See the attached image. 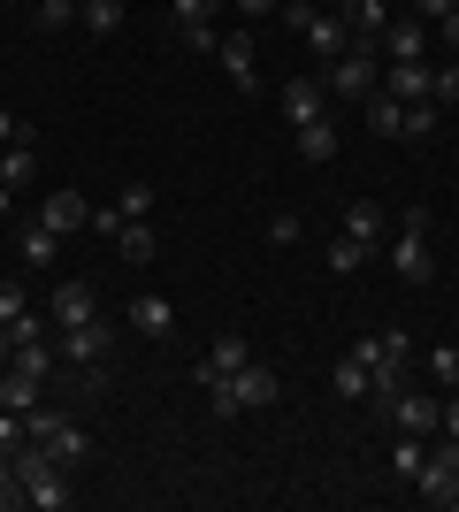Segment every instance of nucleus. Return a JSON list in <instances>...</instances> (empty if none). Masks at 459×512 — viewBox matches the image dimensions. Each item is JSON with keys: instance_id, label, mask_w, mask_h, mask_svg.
<instances>
[{"instance_id": "1", "label": "nucleus", "mask_w": 459, "mask_h": 512, "mask_svg": "<svg viewBox=\"0 0 459 512\" xmlns=\"http://www.w3.org/2000/svg\"><path fill=\"white\" fill-rule=\"evenodd\" d=\"M16 482H23V505H31V512H62L69 505V467H54L31 436L16 444Z\"/></svg>"}, {"instance_id": "2", "label": "nucleus", "mask_w": 459, "mask_h": 512, "mask_svg": "<svg viewBox=\"0 0 459 512\" xmlns=\"http://www.w3.org/2000/svg\"><path fill=\"white\" fill-rule=\"evenodd\" d=\"M276 390H284V383H276V367L245 360L238 375H230V383H215V390H207V406H215L222 421H230V413H268V406H276Z\"/></svg>"}, {"instance_id": "3", "label": "nucleus", "mask_w": 459, "mask_h": 512, "mask_svg": "<svg viewBox=\"0 0 459 512\" xmlns=\"http://www.w3.org/2000/svg\"><path fill=\"white\" fill-rule=\"evenodd\" d=\"M375 54H383V46H375V39H352L345 54H337V62L322 69V85L337 92V100H368V92L383 85V69H375Z\"/></svg>"}, {"instance_id": "4", "label": "nucleus", "mask_w": 459, "mask_h": 512, "mask_svg": "<svg viewBox=\"0 0 459 512\" xmlns=\"http://www.w3.org/2000/svg\"><path fill=\"white\" fill-rule=\"evenodd\" d=\"M23 428H31V444H39L54 467H77V459L92 451V436L77 421H62V413H23Z\"/></svg>"}, {"instance_id": "5", "label": "nucleus", "mask_w": 459, "mask_h": 512, "mask_svg": "<svg viewBox=\"0 0 459 512\" xmlns=\"http://www.w3.org/2000/svg\"><path fill=\"white\" fill-rule=\"evenodd\" d=\"M299 39H306V54H314V62H337V54L352 46V23L337 16V0H329V8H306Z\"/></svg>"}, {"instance_id": "6", "label": "nucleus", "mask_w": 459, "mask_h": 512, "mask_svg": "<svg viewBox=\"0 0 459 512\" xmlns=\"http://www.w3.org/2000/svg\"><path fill=\"white\" fill-rule=\"evenodd\" d=\"M54 360H69V367H100V360H108V321L92 314V321H77V329H54Z\"/></svg>"}, {"instance_id": "7", "label": "nucleus", "mask_w": 459, "mask_h": 512, "mask_svg": "<svg viewBox=\"0 0 459 512\" xmlns=\"http://www.w3.org/2000/svg\"><path fill=\"white\" fill-rule=\"evenodd\" d=\"M437 413H444V398H429V390H398L391 406H383V421L406 428V436H437Z\"/></svg>"}, {"instance_id": "8", "label": "nucleus", "mask_w": 459, "mask_h": 512, "mask_svg": "<svg viewBox=\"0 0 459 512\" xmlns=\"http://www.w3.org/2000/svg\"><path fill=\"white\" fill-rule=\"evenodd\" d=\"M414 497H421V505H437V512H452V505H459V467L429 451V459H421V474H414Z\"/></svg>"}, {"instance_id": "9", "label": "nucleus", "mask_w": 459, "mask_h": 512, "mask_svg": "<svg viewBox=\"0 0 459 512\" xmlns=\"http://www.w3.org/2000/svg\"><path fill=\"white\" fill-rule=\"evenodd\" d=\"M375 46H383L391 62H429V23H421V16H391Z\"/></svg>"}, {"instance_id": "10", "label": "nucleus", "mask_w": 459, "mask_h": 512, "mask_svg": "<svg viewBox=\"0 0 459 512\" xmlns=\"http://www.w3.org/2000/svg\"><path fill=\"white\" fill-rule=\"evenodd\" d=\"M100 314V299H92V283H54V299H46V329H77V321Z\"/></svg>"}, {"instance_id": "11", "label": "nucleus", "mask_w": 459, "mask_h": 512, "mask_svg": "<svg viewBox=\"0 0 459 512\" xmlns=\"http://www.w3.org/2000/svg\"><path fill=\"white\" fill-rule=\"evenodd\" d=\"M39 222H46L54 237H69V230H92V207H85V192H69V184H62V192H46Z\"/></svg>"}, {"instance_id": "12", "label": "nucleus", "mask_w": 459, "mask_h": 512, "mask_svg": "<svg viewBox=\"0 0 459 512\" xmlns=\"http://www.w3.org/2000/svg\"><path fill=\"white\" fill-rule=\"evenodd\" d=\"M322 107H329L322 77H291V85H284V123L291 130H299V123H322Z\"/></svg>"}, {"instance_id": "13", "label": "nucleus", "mask_w": 459, "mask_h": 512, "mask_svg": "<svg viewBox=\"0 0 459 512\" xmlns=\"http://www.w3.org/2000/svg\"><path fill=\"white\" fill-rule=\"evenodd\" d=\"M245 360H253V344H245V337H215V344H207V360H199V383H207V390L230 383Z\"/></svg>"}, {"instance_id": "14", "label": "nucleus", "mask_w": 459, "mask_h": 512, "mask_svg": "<svg viewBox=\"0 0 459 512\" xmlns=\"http://www.w3.org/2000/svg\"><path fill=\"white\" fill-rule=\"evenodd\" d=\"M215 62L230 69V85H238V92H253V77H261V62H253V31H222Z\"/></svg>"}, {"instance_id": "15", "label": "nucleus", "mask_w": 459, "mask_h": 512, "mask_svg": "<svg viewBox=\"0 0 459 512\" xmlns=\"http://www.w3.org/2000/svg\"><path fill=\"white\" fill-rule=\"evenodd\" d=\"M383 92L414 107V100H429V92H437V69H429V62H391V69H383Z\"/></svg>"}, {"instance_id": "16", "label": "nucleus", "mask_w": 459, "mask_h": 512, "mask_svg": "<svg viewBox=\"0 0 459 512\" xmlns=\"http://www.w3.org/2000/svg\"><path fill=\"white\" fill-rule=\"evenodd\" d=\"M391 268H398L406 283H429V268H437V260H429V245H421V214L406 222V230H398V245H391Z\"/></svg>"}, {"instance_id": "17", "label": "nucleus", "mask_w": 459, "mask_h": 512, "mask_svg": "<svg viewBox=\"0 0 459 512\" xmlns=\"http://www.w3.org/2000/svg\"><path fill=\"white\" fill-rule=\"evenodd\" d=\"M131 329H138V337H153V344H169L176 337V306L161 299V291H146V299H131Z\"/></svg>"}, {"instance_id": "18", "label": "nucleus", "mask_w": 459, "mask_h": 512, "mask_svg": "<svg viewBox=\"0 0 459 512\" xmlns=\"http://www.w3.org/2000/svg\"><path fill=\"white\" fill-rule=\"evenodd\" d=\"M360 123H368L375 138H406V100H391V92L375 85L368 100H360Z\"/></svg>"}, {"instance_id": "19", "label": "nucleus", "mask_w": 459, "mask_h": 512, "mask_svg": "<svg viewBox=\"0 0 459 512\" xmlns=\"http://www.w3.org/2000/svg\"><path fill=\"white\" fill-rule=\"evenodd\" d=\"M31 176H39V138H16V146H0V184H8V192H23Z\"/></svg>"}, {"instance_id": "20", "label": "nucleus", "mask_w": 459, "mask_h": 512, "mask_svg": "<svg viewBox=\"0 0 459 512\" xmlns=\"http://www.w3.org/2000/svg\"><path fill=\"white\" fill-rule=\"evenodd\" d=\"M337 16L352 23V39H383V23H391V0H337Z\"/></svg>"}, {"instance_id": "21", "label": "nucleus", "mask_w": 459, "mask_h": 512, "mask_svg": "<svg viewBox=\"0 0 459 512\" xmlns=\"http://www.w3.org/2000/svg\"><path fill=\"white\" fill-rule=\"evenodd\" d=\"M329 383H337V398H352V406H360V398H368V390H375V360H360V352H345Z\"/></svg>"}, {"instance_id": "22", "label": "nucleus", "mask_w": 459, "mask_h": 512, "mask_svg": "<svg viewBox=\"0 0 459 512\" xmlns=\"http://www.w3.org/2000/svg\"><path fill=\"white\" fill-rule=\"evenodd\" d=\"M291 138H299V161H314V169L337 161V123H329V115H322V123H299Z\"/></svg>"}, {"instance_id": "23", "label": "nucleus", "mask_w": 459, "mask_h": 512, "mask_svg": "<svg viewBox=\"0 0 459 512\" xmlns=\"http://www.w3.org/2000/svg\"><path fill=\"white\" fill-rule=\"evenodd\" d=\"M115 253H123V260H138V268H146V260L161 253V237H153V222H146V214H138V222H123V230H115Z\"/></svg>"}, {"instance_id": "24", "label": "nucleus", "mask_w": 459, "mask_h": 512, "mask_svg": "<svg viewBox=\"0 0 459 512\" xmlns=\"http://www.w3.org/2000/svg\"><path fill=\"white\" fill-rule=\"evenodd\" d=\"M0 406H8V413H39V375L8 367V375H0Z\"/></svg>"}, {"instance_id": "25", "label": "nucleus", "mask_w": 459, "mask_h": 512, "mask_svg": "<svg viewBox=\"0 0 459 512\" xmlns=\"http://www.w3.org/2000/svg\"><path fill=\"white\" fill-rule=\"evenodd\" d=\"M16 253H23V268H46V260L62 253V237L46 230V222H23V237H16Z\"/></svg>"}, {"instance_id": "26", "label": "nucleus", "mask_w": 459, "mask_h": 512, "mask_svg": "<svg viewBox=\"0 0 459 512\" xmlns=\"http://www.w3.org/2000/svg\"><path fill=\"white\" fill-rule=\"evenodd\" d=\"M77 23L92 39H108V31H123V0H77Z\"/></svg>"}, {"instance_id": "27", "label": "nucleus", "mask_w": 459, "mask_h": 512, "mask_svg": "<svg viewBox=\"0 0 459 512\" xmlns=\"http://www.w3.org/2000/svg\"><path fill=\"white\" fill-rule=\"evenodd\" d=\"M421 459H429V436H398V444H391V474H398V482H414Z\"/></svg>"}, {"instance_id": "28", "label": "nucleus", "mask_w": 459, "mask_h": 512, "mask_svg": "<svg viewBox=\"0 0 459 512\" xmlns=\"http://www.w3.org/2000/svg\"><path fill=\"white\" fill-rule=\"evenodd\" d=\"M345 237L375 245V237H383V207H375V199H352V214H345Z\"/></svg>"}, {"instance_id": "29", "label": "nucleus", "mask_w": 459, "mask_h": 512, "mask_svg": "<svg viewBox=\"0 0 459 512\" xmlns=\"http://www.w3.org/2000/svg\"><path fill=\"white\" fill-rule=\"evenodd\" d=\"M115 214H123V222L153 214V184H123V192H115Z\"/></svg>"}, {"instance_id": "30", "label": "nucleus", "mask_w": 459, "mask_h": 512, "mask_svg": "<svg viewBox=\"0 0 459 512\" xmlns=\"http://www.w3.org/2000/svg\"><path fill=\"white\" fill-rule=\"evenodd\" d=\"M368 253H375V245H360V237H337V245H329V268H337V276H352Z\"/></svg>"}, {"instance_id": "31", "label": "nucleus", "mask_w": 459, "mask_h": 512, "mask_svg": "<svg viewBox=\"0 0 459 512\" xmlns=\"http://www.w3.org/2000/svg\"><path fill=\"white\" fill-rule=\"evenodd\" d=\"M429 375H437L444 390H459V344H437V352H429Z\"/></svg>"}, {"instance_id": "32", "label": "nucleus", "mask_w": 459, "mask_h": 512, "mask_svg": "<svg viewBox=\"0 0 459 512\" xmlns=\"http://www.w3.org/2000/svg\"><path fill=\"white\" fill-rule=\"evenodd\" d=\"M176 39L192 46V54H215V46H222V31H215V23H176Z\"/></svg>"}, {"instance_id": "33", "label": "nucleus", "mask_w": 459, "mask_h": 512, "mask_svg": "<svg viewBox=\"0 0 459 512\" xmlns=\"http://www.w3.org/2000/svg\"><path fill=\"white\" fill-rule=\"evenodd\" d=\"M169 8H176V23H215L230 0H169Z\"/></svg>"}, {"instance_id": "34", "label": "nucleus", "mask_w": 459, "mask_h": 512, "mask_svg": "<svg viewBox=\"0 0 459 512\" xmlns=\"http://www.w3.org/2000/svg\"><path fill=\"white\" fill-rule=\"evenodd\" d=\"M31 8H39V23H46V31H62V23H77V0H31Z\"/></svg>"}, {"instance_id": "35", "label": "nucleus", "mask_w": 459, "mask_h": 512, "mask_svg": "<svg viewBox=\"0 0 459 512\" xmlns=\"http://www.w3.org/2000/svg\"><path fill=\"white\" fill-rule=\"evenodd\" d=\"M429 100H437V107H459V62L437 69V92H429Z\"/></svg>"}, {"instance_id": "36", "label": "nucleus", "mask_w": 459, "mask_h": 512, "mask_svg": "<svg viewBox=\"0 0 459 512\" xmlns=\"http://www.w3.org/2000/svg\"><path fill=\"white\" fill-rule=\"evenodd\" d=\"M31 299H23V283H0V321H23Z\"/></svg>"}, {"instance_id": "37", "label": "nucleus", "mask_w": 459, "mask_h": 512, "mask_svg": "<svg viewBox=\"0 0 459 512\" xmlns=\"http://www.w3.org/2000/svg\"><path fill=\"white\" fill-rule=\"evenodd\" d=\"M452 8H459V0H414V16H421V23H444Z\"/></svg>"}, {"instance_id": "38", "label": "nucleus", "mask_w": 459, "mask_h": 512, "mask_svg": "<svg viewBox=\"0 0 459 512\" xmlns=\"http://www.w3.org/2000/svg\"><path fill=\"white\" fill-rule=\"evenodd\" d=\"M230 8H238V16H276L284 0H230Z\"/></svg>"}, {"instance_id": "39", "label": "nucleus", "mask_w": 459, "mask_h": 512, "mask_svg": "<svg viewBox=\"0 0 459 512\" xmlns=\"http://www.w3.org/2000/svg\"><path fill=\"white\" fill-rule=\"evenodd\" d=\"M16 138H31V130H23L16 115H8V107H0V146H16Z\"/></svg>"}, {"instance_id": "40", "label": "nucleus", "mask_w": 459, "mask_h": 512, "mask_svg": "<svg viewBox=\"0 0 459 512\" xmlns=\"http://www.w3.org/2000/svg\"><path fill=\"white\" fill-rule=\"evenodd\" d=\"M437 39H444V46H452V54H459V8H452V16H444V23H437Z\"/></svg>"}, {"instance_id": "41", "label": "nucleus", "mask_w": 459, "mask_h": 512, "mask_svg": "<svg viewBox=\"0 0 459 512\" xmlns=\"http://www.w3.org/2000/svg\"><path fill=\"white\" fill-rule=\"evenodd\" d=\"M16 360V329H8V321H0V367Z\"/></svg>"}, {"instance_id": "42", "label": "nucleus", "mask_w": 459, "mask_h": 512, "mask_svg": "<svg viewBox=\"0 0 459 512\" xmlns=\"http://www.w3.org/2000/svg\"><path fill=\"white\" fill-rule=\"evenodd\" d=\"M8 207H16V192H8V184H0V214H8Z\"/></svg>"}, {"instance_id": "43", "label": "nucleus", "mask_w": 459, "mask_h": 512, "mask_svg": "<svg viewBox=\"0 0 459 512\" xmlns=\"http://www.w3.org/2000/svg\"><path fill=\"white\" fill-rule=\"evenodd\" d=\"M452 130H459V115H452Z\"/></svg>"}]
</instances>
